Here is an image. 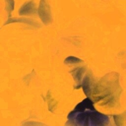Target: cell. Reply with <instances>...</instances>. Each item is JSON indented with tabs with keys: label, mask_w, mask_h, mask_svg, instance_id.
Returning <instances> with one entry per match:
<instances>
[{
	"label": "cell",
	"mask_w": 126,
	"mask_h": 126,
	"mask_svg": "<svg viewBox=\"0 0 126 126\" xmlns=\"http://www.w3.org/2000/svg\"><path fill=\"white\" fill-rule=\"evenodd\" d=\"M36 6L33 1H30L26 4L24 7L25 12L28 14L34 13L36 11Z\"/></svg>",
	"instance_id": "7a4b0ae2"
},
{
	"label": "cell",
	"mask_w": 126,
	"mask_h": 126,
	"mask_svg": "<svg viewBox=\"0 0 126 126\" xmlns=\"http://www.w3.org/2000/svg\"><path fill=\"white\" fill-rule=\"evenodd\" d=\"M38 13L42 22L45 25L52 22V15L50 8L46 0H41L38 9Z\"/></svg>",
	"instance_id": "6da1fadb"
}]
</instances>
